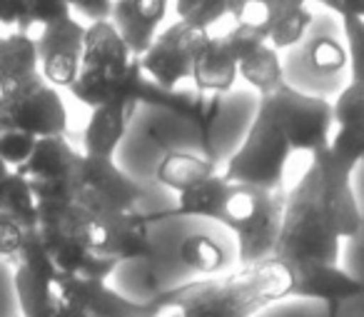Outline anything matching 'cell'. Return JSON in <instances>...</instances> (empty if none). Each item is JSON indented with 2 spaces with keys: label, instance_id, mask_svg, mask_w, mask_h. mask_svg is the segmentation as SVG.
I'll list each match as a JSON object with an SVG mask.
<instances>
[{
  "label": "cell",
  "instance_id": "obj_1",
  "mask_svg": "<svg viewBox=\"0 0 364 317\" xmlns=\"http://www.w3.org/2000/svg\"><path fill=\"white\" fill-rule=\"evenodd\" d=\"M289 287L292 280L284 265L267 257L225 275L170 287L152 300L162 312L172 310L180 317H255L289 297Z\"/></svg>",
  "mask_w": 364,
  "mask_h": 317
},
{
  "label": "cell",
  "instance_id": "obj_2",
  "mask_svg": "<svg viewBox=\"0 0 364 317\" xmlns=\"http://www.w3.org/2000/svg\"><path fill=\"white\" fill-rule=\"evenodd\" d=\"M339 252H342V237L327 220L319 195L317 167L309 162L302 177L284 195L282 225L274 242L272 260L284 265L294 287L314 272L339 267Z\"/></svg>",
  "mask_w": 364,
  "mask_h": 317
},
{
  "label": "cell",
  "instance_id": "obj_3",
  "mask_svg": "<svg viewBox=\"0 0 364 317\" xmlns=\"http://www.w3.org/2000/svg\"><path fill=\"white\" fill-rule=\"evenodd\" d=\"M284 192L255 185H232L223 202L218 222L237 237V255L242 265L272 257L282 225Z\"/></svg>",
  "mask_w": 364,
  "mask_h": 317
},
{
  "label": "cell",
  "instance_id": "obj_4",
  "mask_svg": "<svg viewBox=\"0 0 364 317\" xmlns=\"http://www.w3.org/2000/svg\"><path fill=\"white\" fill-rule=\"evenodd\" d=\"M292 147H289L284 132L269 115L267 108L259 103L255 120L247 130L242 145L232 152L223 175L232 185H255L264 190H282V180L287 165L292 160Z\"/></svg>",
  "mask_w": 364,
  "mask_h": 317
},
{
  "label": "cell",
  "instance_id": "obj_5",
  "mask_svg": "<svg viewBox=\"0 0 364 317\" xmlns=\"http://www.w3.org/2000/svg\"><path fill=\"white\" fill-rule=\"evenodd\" d=\"M18 130L33 137H65L68 110L58 88L41 73L0 90V132Z\"/></svg>",
  "mask_w": 364,
  "mask_h": 317
},
{
  "label": "cell",
  "instance_id": "obj_6",
  "mask_svg": "<svg viewBox=\"0 0 364 317\" xmlns=\"http://www.w3.org/2000/svg\"><path fill=\"white\" fill-rule=\"evenodd\" d=\"M259 103L267 108L279 130L284 132L294 155L304 152V155L314 157L319 150L327 147L334 125L332 103L297 90L289 83L279 85L269 95H259Z\"/></svg>",
  "mask_w": 364,
  "mask_h": 317
},
{
  "label": "cell",
  "instance_id": "obj_7",
  "mask_svg": "<svg viewBox=\"0 0 364 317\" xmlns=\"http://www.w3.org/2000/svg\"><path fill=\"white\" fill-rule=\"evenodd\" d=\"M80 165L82 152L68 137H41L28 162L16 172L31 182L38 205H70L80 190Z\"/></svg>",
  "mask_w": 364,
  "mask_h": 317
},
{
  "label": "cell",
  "instance_id": "obj_8",
  "mask_svg": "<svg viewBox=\"0 0 364 317\" xmlns=\"http://www.w3.org/2000/svg\"><path fill=\"white\" fill-rule=\"evenodd\" d=\"M208 38L210 33L193 21L172 23L167 31L157 33L152 46L137 58L140 71L155 85L165 90H177L182 80L193 76V63Z\"/></svg>",
  "mask_w": 364,
  "mask_h": 317
},
{
  "label": "cell",
  "instance_id": "obj_9",
  "mask_svg": "<svg viewBox=\"0 0 364 317\" xmlns=\"http://www.w3.org/2000/svg\"><path fill=\"white\" fill-rule=\"evenodd\" d=\"M142 197V187L125 175L115 160L82 155L80 190L77 205L92 215H112V212L135 210Z\"/></svg>",
  "mask_w": 364,
  "mask_h": 317
},
{
  "label": "cell",
  "instance_id": "obj_10",
  "mask_svg": "<svg viewBox=\"0 0 364 317\" xmlns=\"http://www.w3.org/2000/svg\"><path fill=\"white\" fill-rule=\"evenodd\" d=\"M58 295L63 300L77 305L87 317H160L162 310L157 302H135L122 297L107 285L102 275H65L58 272L55 277Z\"/></svg>",
  "mask_w": 364,
  "mask_h": 317
},
{
  "label": "cell",
  "instance_id": "obj_11",
  "mask_svg": "<svg viewBox=\"0 0 364 317\" xmlns=\"http://www.w3.org/2000/svg\"><path fill=\"white\" fill-rule=\"evenodd\" d=\"M85 28L87 26H82L75 16L41 28V36L36 38L38 66H41V76L53 88H68L70 90V85L77 80Z\"/></svg>",
  "mask_w": 364,
  "mask_h": 317
},
{
  "label": "cell",
  "instance_id": "obj_12",
  "mask_svg": "<svg viewBox=\"0 0 364 317\" xmlns=\"http://www.w3.org/2000/svg\"><path fill=\"white\" fill-rule=\"evenodd\" d=\"M132 53L115 31L110 21L90 23L85 28V43H82V63L77 80L70 88H92L102 83L120 80L127 76L132 66Z\"/></svg>",
  "mask_w": 364,
  "mask_h": 317
},
{
  "label": "cell",
  "instance_id": "obj_13",
  "mask_svg": "<svg viewBox=\"0 0 364 317\" xmlns=\"http://www.w3.org/2000/svg\"><path fill=\"white\" fill-rule=\"evenodd\" d=\"M95 240H92V255L120 265L125 260H142L152 255L150 245V220L140 210L112 212V215H95Z\"/></svg>",
  "mask_w": 364,
  "mask_h": 317
},
{
  "label": "cell",
  "instance_id": "obj_14",
  "mask_svg": "<svg viewBox=\"0 0 364 317\" xmlns=\"http://www.w3.org/2000/svg\"><path fill=\"white\" fill-rule=\"evenodd\" d=\"M312 165L317 167L319 175V195H322V205L327 212V220L332 222L334 232L339 237H354L362 227V210L354 197L352 175L354 172L339 167L327 150H319L312 157Z\"/></svg>",
  "mask_w": 364,
  "mask_h": 317
},
{
  "label": "cell",
  "instance_id": "obj_15",
  "mask_svg": "<svg viewBox=\"0 0 364 317\" xmlns=\"http://www.w3.org/2000/svg\"><path fill=\"white\" fill-rule=\"evenodd\" d=\"M225 38L232 48L235 63H237V78L252 85L259 95H269L287 83L279 56L269 46V41L240 26H235Z\"/></svg>",
  "mask_w": 364,
  "mask_h": 317
},
{
  "label": "cell",
  "instance_id": "obj_16",
  "mask_svg": "<svg viewBox=\"0 0 364 317\" xmlns=\"http://www.w3.org/2000/svg\"><path fill=\"white\" fill-rule=\"evenodd\" d=\"M167 3L170 0H115L110 23L130 48L132 58H140L152 46L157 28L167 16Z\"/></svg>",
  "mask_w": 364,
  "mask_h": 317
},
{
  "label": "cell",
  "instance_id": "obj_17",
  "mask_svg": "<svg viewBox=\"0 0 364 317\" xmlns=\"http://www.w3.org/2000/svg\"><path fill=\"white\" fill-rule=\"evenodd\" d=\"M195 88L203 95H223L237 80V63L225 36H210L193 63Z\"/></svg>",
  "mask_w": 364,
  "mask_h": 317
},
{
  "label": "cell",
  "instance_id": "obj_18",
  "mask_svg": "<svg viewBox=\"0 0 364 317\" xmlns=\"http://www.w3.org/2000/svg\"><path fill=\"white\" fill-rule=\"evenodd\" d=\"M132 108L125 103H107L90 113L85 130H82V155L90 157H105L112 160L117 145L122 142L127 130V120H130Z\"/></svg>",
  "mask_w": 364,
  "mask_h": 317
},
{
  "label": "cell",
  "instance_id": "obj_19",
  "mask_svg": "<svg viewBox=\"0 0 364 317\" xmlns=\"http://www.w3.org/2000/svg\"><path fill=\"white\" fill-rule=\"evenodd\" d=\"M228 190H230L228 177L223 172H215V175L205 177V180L177 192L175 210L155 212V215H147V220L155 222V220H167V217H210V220H218L225 197H228Z\"/></svg>",
  "mask_w": 364,
  "mask_h": 317
},
{
  "label": "cell",
  "instance_id": "obj_20",
  "mask_svg": "<svg viewBox=\"0 0 364 317\" xmlns=\"http://www.w3.org/2000/svg\"><path fill=\"white\" fill-rule=\"evenodd\" d=\"M299 8H307V0H228V16L235 18L240 28L257 33L264 41L284 16Z\"/></svg>",
  "mask_w": 364,
  "mask_h": 317
},
{
  "label": "cell",
  "instance_id": "obj_21",
  "mask_svg": "<svg viewBox=\"0 0 364 317\" xmlns=\"http://www.w3.org/2000/svg\"><path fill=\"white\" fill-rule=\"evenodd\" d=\"M36 73H41V66L36 38H31V33L18 31L0 38V90L28 80Z\"/></svg>",
  "mask_w": 364,
  "mask_h": 317
},
{
  "label": "cell",
  "instance_id": "obj_22",
  "mask_svg": "<svg viewBox=\"0 0 364 317\" xmlns=\"http://www.w3.org/2000/svg\"><path fill=\"white\" fill-rule=\"evenodd\" d=\"M215 172H218L215 160H208L205 155L188 150H170L157 165V180L167 190L182 192L185 187L195 185V182L205 180V177L215 175Z\"/></svg>",
  "mask_w": 364,
  "mask_h": 317
},
{
  "label": "cell",
  "instance_id": "obj_23",
  "mask_svg": "<svg viewBox=\"0 0 364 317\" xmlns=\"http://www.w3.org/2000/svg\"><path fill=\"white\" fill-rule=\"evenodd\" d=\"M13 285H16L18 305H21V317H50L60 302L55 280H43L23 265H16Z\"/></svg>",
  "mask_w": 364,
  "mask_h": 317
},
{
  "label": "cell",
  "instance_id": "obj_24",
  "mask_svg": "<svg viewBox=\"0 0 364 317\" xmlns=\"http://www.w3.org/2000/svg\"><path fill=\"white\" fill-rule=\"evenodd\" d=\"M0 215L18 222L23 230L38 227V202L31 190V182L13 170L0 182Z\"/></svg>",
  "mask_w": 364,
  "mask_h": 317
},
{
  "label": "cell",
  "instance_id": "obj_25",
  "mask_svg": "<svg viewBox=\"0 0 364 317\" xmlns=\"http://www.w3.org/2000/svg\"><path fill=\"white\" fill-rule=\"evenodd\" d=\"M180 257L188 267L198 272H205V275H215L225 267L228 262V255H225L223 245L218 240L208 235H190L182 240L180 245Z\"/></svg>",
  "mask_w": 364,
  "mask_h": 317
},
{
  "label": "cell",
  "instance_id": "obj_26",
  "mask_svg": "<svg viewBox=\"0 0 364 317\" xmlns=\"http://www.w3.org/2000/svg\"><path fill=\"white\" fill-rule=\"evenodd\" d=\"M332 118L337 128L364 132V83H352L332 103Z\"/></svg>",
  "mask_w": 364,
  "mask_h": 317
},
{
  "label": "cell",
  "instance_id": "obj_27",
  "mask_svg": "<svg viewBox=\"0 0 364 317\" xmlns=\"http://www.w3.org/2000/svg\"><path fill=\"white\" fill-rule=\"evenodd\" d=\"M324 150H327V155L339 167L354 172V167L364 160V132L349 130V128H337L329 135V142Z\"/></svg>",
  "mask_w": 364,
  "mask_h": 317
},
{
  "label": "cell",
  "instance_id": "obj_28",
  "mask_svg": "<svg viewBox=\"0 0 364 317\" xmlns=\"http://www.w3.org/2000/svg\"><path fill=\"white\" fill-rule=\"evenodd\" d=\"M312 26V13L307 8H299V11L284 16L277 26L272 28V33L267 36L269 46L274 51H282V48H292L302 41V36L307 33V28Z\"/></svg>",
  "mask_w": 364,
  "mask_h": 317
},
{
  "label": "cell",
  "instance_id": "obj_29",
  "mask_svg": "<svg viewBox=\"0 0 364 317\" xmlns=\"http://www.w3.org/2000/svg\"><path fill=\"white\" fill-rule=\"evenodd\" d=\"M65 18H73V11L68 0H26V23L21 31L28 33L33 26H53Z\"/></svg>",
  "mask_w": 364,
  "mask_h": 317
},
{
  "label": "cell",
  "instance_id": "obj_30",
  "mask_svg": "<svg viewBox=\"0 0 364 317\" xmlns=\"http://www.w3.org/2000/svg\"><path fill=\"white\" fill-rule=\"evenodd\" d=\"M38 137L26 135V132L18 130H3L0 132V157L11 170H21L28 162V157L33 155V147H36Z\"/></svg>",
  "mask_w": 364,
  "mask_h": 317
},
{
  "label": "cell",
  "instance_id": "obj_31",
  "mask_svg": "<svg viewBox=\"0 0 364 317\" xmlns=\"http://www.w3.org/2000/svg\"><path fill=\"white\" fill-rule=\"evenodd\" d=\"M307 63L317 73H334L339 68H344L347 63V53L332 38H317L307 51Z\"/></svg>",
  "mask_w": 364,
  "mask_h": 317
},
{
  "label": "cell",
  "instance_id": "obj_32",
  "mask_svg": "<svg viewBox=\"0 0 364 317\" xmlns=\"http://www.w3.org/2000/svg\"><path fill=\"white\" fill-rule=\"evenodd\" d=\"M344 38L349 53V73L352 83H364V21L359 18H342Z\"/></svg>",
  "mask_w": 364,
  "mask_h": 317
},
{
  "label": "cell",
  "instance_id": "obj_33",
  "mask_svg": "<svg viewBox=\"0 0 364 317\" xmlns=\"http://www.w3.org/2000/svg\"><path fill=\"white\" fill-rule=\"evenodd\" d=\"M23 237H26V230H23L18 222L0 215V255L11 262L16 260L18 252H21Z\"/></svg>",
  "mask_w": 364,
  "mask_h": 317
},
{
  "label": "cell",
  "instance_id": "obj_34",
  "mask_svg": "<svg viewBox=\"0 0 364 317\" xmlns=\"http://www.w3.org/2000/svg\"><path fill=\"white\" fill-rule=\"evenodd\" d=\"M73 13L87 18V26L90 23H105L112 16V6L115 0H68Z\"/></svg>",
  "mask_w": 364,
  "mask_h": 317
},
{
  "label": "cell",
  "instance_id": "obj_35",
  "mask_svg": "<svg viewBox=\"0 0 364 317\" xmlns=\"http://www.w3.org/2000/svg\"><path fill=\"white\" fill-rule=\"evenodd\" d=\"M314 3L337 13L339 18H359V21H364V0H314Z\"/></svg>",
  "mask_w": 364,
  "mask_h": 317
},
{
  "label": "cell",
  "instance_id": "obj_36",
  "mask_svg": "<svg viewBox=\"0 0 364 317\" xmlns=\"http://www.w3.org/2000/svg\"><path fill=\"white\" fill-rule=\"evenodd\" d=\"M26 23V0H0V26H18Z\"/></svg>",
  "mask_w": 364,
  "mask_h": 317
},
{
  "label": "cell",
  "instance_id": "obj_37",
  "mask_svg": "<svg viewBox=\"0 0 364 317\" xmlns=\"http://www.w3.org/2000/svg\"><path fill=\"white\" fill-rule=\"evenodd\" d=\"M205 0H175V13L180 21H185V18H190L195 11H198L200 6H203Z\"/></svg>",
  "mask_w": 364,
  "mask_h": 317
},
{
  "label": "cell",
  "instance_id": "obj_38",
  "mask_svg": "<svg viewBox=\"0 0 364 317\" xmlns=\"http://www.w3.org/2000/svg\"><path fill=\"white\" fill-rule=\"evenodd\" d=\"M50 317H87V315L77 305H73V302H68V300H63V297H60V302H58L55 312H53Z\"/></svg>",
  "mask_w": 364,
  "mask_h": 317
}]
</instances>
